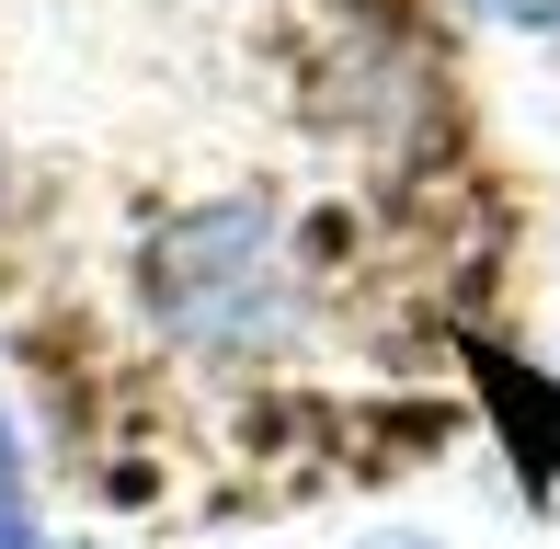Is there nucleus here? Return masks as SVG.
<instances>
[{"mask_svg":"<svg viewBox=\"0 0 560 549\" xmlns=\"http://www.w3.org/2000/svg\"><path fill=\"white\" fill-rule=\"evenodd\" d=\"M377 549H423V538H377Z\"/></svg>","mask_w":560,"mask_h":549,"instance_id":"obj_1","label":"nucleus"}]
</instances>
